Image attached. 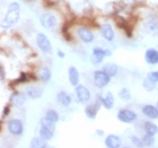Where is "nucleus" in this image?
Wrapping results in <instances>:
<instances>
[{"label": "nucleus", "instance_id": "obj_11", "mask_svg": "<svg viewBox=\"0 0 158 148\" xmlns=\"http://www.w3.org/2000/svg\"><path fill=\"white\" fill-rule=\"evenodd\" d=\"M26 99H27L26 93L14 91L9 97V103H11V105H14V106L20 108V106H23L24 104H25Z\"/></svg>", "mask_w": 158, "mask_h": 148}, {"label": "nucleus", "instance_id": "obj_8", "mask_svg": "<svg viewBox=\"0 0 158 148\" xmlns=\"http://www.w3.org/2000/svg\"><path fill=\"white\" fill-rule=\"evenodd\" d=\"M75 95H76V101L80 104H86L90 99V91L84 85H77L75 87Z\"/></svg>", "mask_w": 158, "mask_h": 148}, {"label": "nucleus", "instance_id": "obj_32", "mask_svg": "<svg viewBox=\"0 0 158 148\" xmlns=\"http://www.w3.org/2000/svg\"><path fill=\"white\" fill-rule=\"evenodd\" d=\"M40 125L48 127V128H50L51 130L56 131V123H54L53 121H51V120H49L46 116H44V118H42L41 120H40Z\"/></svg>", "mask_w": 158, "mask_h": 148}, {"label": "nucleus", "instance_id": "obj_19", "mask_svg": "<svg viewBox=\"0 0 158 148\" xmlns=\"http://www.w3.org/2000/svg\"><path fill=\"white\" fill-rule=\"evenodd\" d=\"M68 79H69V82L73 87H76L77 85H79L80 74H79L78 69L75 66H70L68 68Z\"/></svg>", "mask_w": 158, "mask_h": 148}, {"label": "nucleus", "instance_id": "obj_16", "mask_svg": "<svg viewBox=\"0 0 158 148\" xmlns=\"http://www.w3.org/2000/svg\"><path fill=\"white\" fill-rule=\"evenodd\" d=\"M56 103L63 108H68L73 103V96L70 95L69 93H67L66 91H60L56 94Z\"/></svg>", "mask_w": 158, "mask_h": 148}, {"label": "nucleus", "instance_id": "obj_2", "mask_svg": "<svg viewBox=\"0 0 158 148\" xmlns=\"http://www.w3.org/2000/svg\"><path fill=\"white\" fill-rule=\"evenodd\" d=\"M111 76H109L104 71L103 69L95 70L93 74V82L97 88H104L111 82Z\"/></svg>", "mask_w": 158, "mask_h": 148}, {"label": "nucleus", "instance_id": "obj_23", "mask_svg": "<svg viewBox=\"0 0 158 148\" xmlns=\"http://www.w3.org/2000/svg\"><path fill=\"white\" fill-rule=\"evenodd\" d=\"M143 130H145L146 133L156 136L158 133V125L152 121H146L143 123Z\"/></svg>", "mask_w": 158, "mask_h": 148}, {"label": "nucleus", "instance_id": "obj_5", "mask_svg": "<svg viewBox=\"0 0 158 148\" xmlns=\"http://www.w3.org/2000/svg\"><path fill=\"white\" fill-rule=\"evenodd\" d=\"M116 118L120 122L122 123H127V125H130V123H133L135 121L138 120V114L135 113V111L129 109H121L118 110V114H116Z\"/></svg>", "mask_w": 158, "mask_h": 148}, {"label": "nucleus", "instance_id": "obj_24", "mask_svg": "<svg viewBox=\"0 0 158 148\" xmlns=\"http://www.w3.org/2000/svg\"><path fill=\"white\" fill-rule=\"evenodd\" d=\"M28 80H31L28 73H20V75H19V77H18V78L15 79V80H13V82H10L9 87H10V88H14L15 86L19 85V84H25V82H27Z\"/></svg>", "mask_w": 158, "mask_h": 148}, {"label": "nucleus", "instance_id": "obj_25", "mask_svg": "<svg viewBox=\"0 0 158 148\" xmlns=\"http://www.w3.org/2000/svg\"><path fill=\"white\" fill-rule=\"evenodd\" d=\"M51 77H52V73H51L50 68H48V67H43L42 69L40 70L39 78H40V80H41V82H49L50 80H51Z\"/></svg>", "mask_w": 158, "mask_h": 148}, {"label": "nucleus", "instance_id": "obj_12", "mask_svg": "<svg viewBox=\"0 0 158 148\" xmlns=\"http://www.w3.org/2000/svg\"><path fill=\"white\" fill-rule=\"evenodd\" d=\"M114 20L116 22V25H118L121 30L124 31V33L127 34V36L128 37H132L133 35V25L130 24L127 19H124L123 17L121 16H115L114 17Z\"/></svg>", "mask_w": 158, "mask_h": 148}, {"label": "nucleus", "instance_id": "obj_4", "mask_svg": "<svg viewBox=\"0 0 158 148\" xmlns=\"http://www.w3.org/2000/svg\"><path fill=\"white\" fill-rule=\"evenodd\" d=\"M35 42H36L37 48H39L43 53H45V54H52V52H53L52 44L50 42L49 37L46 36L44 33H37Z\"/></svg>", "mask_w": 158, "mask_h": 148}, {"label": "nucleus", "instance_id": "obj_17", "mask_svg": "<svg viewBox=\"0 0 158 148\" xmlns=\"http://www.w3.org/2000/svg\"><path fill=\"white\" fill-rule=\"evenodd\" d=\"M104 145L109 148H118L122 146V138L118 135H107L105 140H104Z\"/></svg>", "mask_w": 158, "mask_h": 148}, {"label": "nucleus", "instance_id": "obj_18", "mask_svg": "<svg viewBox=\"0 0 158 148\" xmlns=\"http://www.w3.org/2000/svg\"><path fill=\"white\" fill-rule=\"evenodd\" d=\"M142 114L147 116L150 120H156L158 119V108L157 105H152V104H146L141 109Z\"/></svg>", "mask_w": 158, "mask_h": 148}, {"label": "nucleus", "instance_id": "obj_33", "mask_svg": "<svg viewBox=\"0 0 158 148\" xmlns=\"http://www.w3.org/2000/svg\"><path fill=\"white\" fill-rule=\"evenodd\" d=\"M130 140H131L132 145L137 146V147H143V142H142V139L139 138L138 136H135V135L131 136V137H130Z\"/></svg>", "mask_w": 158, "mask_h": 148}, {"label": "nucleus", "instance_id": "obj_34", "mask_svg": "<svg viewBox=\"0 0 158 148\" xmlns=\"http://www.w3.org/2000/svg\"><path fill=\"white\" fill-rule=\"evenodd\" d=\"M103 61H104V58H102V57L94 56V54H92V57H90V62H92V65H94V66L101 65V63H103Z\"/></svg>", "mask_w": 158, "mask_h": 148}, {"label": "nucleus", "instance_id": "obj_41", "mask_svg": "<svg viewBox=\"0 0 158 148\" xmlns=\"http://www.w3.org/2000/svg\"><path fill=\"white\" fill-rule=\"evenodd\" d=\"M157 48H158V44H157Z\"/></svg>", "mask_w": 158, "mask_h": 148}, {"label": "nucleus", "instance_id": "obj_31", "mask_svg": "<svg viewBox=\"0 0 158 148\" xmlns=\"http://www.w3.org/2000/svg\"><path fill=\"white\" fill-rule=\"evenodd\" d=\"M142 142H143V146L146 147H150L155 144L156 139H155V136L152 135H149V133H145V135L142 136Z\"/></svg>", "mask_w": 158, "mask_h": 148}, {"label": "nucleus", "instance_id": "obj_35", "mask_svg": "<svg viewBox=\"0 0 158 148\" xmlns=\"http://www.w3.org/2000/svg\"><path fill=\"white\" fill-rule=\"evenodd\" d=\"M146 77H148L150 80H152V82H155L158 84V70H155V71H149Z\"/></svg>", "mask_w": 158, "mask_h": 148}, {"label": "nucleus", "instance_id": "obj_20", "mask_svg": "<svg viewBox=\"0 0 158 148\" xmlns=\"http://www.w3.org/2000/svg\"><path fill=\"white\" fill-rule=\"evenodd\" d=\"M26 95L31 99H39L43 95V89L37 86H30L26 89Z\"/></svg>", "mask_w": 158, "mask_h": 148}, {"label": "nucleus", "instance_id": "obj_14", "mask_svg": "<svg viewBox=\"0 0 158 148\" xmlns=\"http://www.w3.org/2000/svg\"><path fill=\"white\" fill-rule=\"evenodd\" d=\"M145 61L150 66L158 65V49L156 48H149L145 52Z\"/></svg>", "mask_w": 158, "mask_h": 148}, {"label": "nucleus", "instance_id": "obj_29", "mask_svg": "<svg viewBox=\"0 0 158 148\" xmlns=\"http://www.w3.org/2000/svg\"><path fill=\"white\" fill-rule=\"evenodd\" d=\"M118 99H122V101H125V102L131 101V99H132L131 92H130V89L127 88V87H122L118 92Z\"/></svg>", "mask_w": 158, "mask_h": 148}, {"label": "nucleus", "instance_id": "obj_13", "mask_svg": "<svg viewBox=\"0 0 158 148\" xmlns=\"http://www.w3.org/2000/svg\"><path fill=\"white\" fill-rule=\"evenodd\" d=\"M99 32H101V35L103 36V39L106 40L107 42H112L115 36V33H114V30L111 24L109 23H104L101 25L99 27Z\"/></svg>", "mask_w": 158, "mask_h": 148}, {"label": "nucleus", "instance_id": "obj_37", "mask_svg": "<svg viewBox=\"0 0 158 148\" xmlns=\"http://www.w3.org/2000/svg\"><path fill=\"white\" fill-rule=\"evenodd\" d=\"M56 56L59 57V58H61V59H63V58H66V53L63 52V51H61V50H58L56 51Z\"/></svg>", "mask_w": 158, "mask_h": 148}, {"label": "nucleus", "instance_id": "obj_1", "mask_svg": "<svg viewBox=\"0 0 158 148\" xmlns=\"http://www.w3.org/2000/svg\"><path fill=\"white\" fill-rule=\"evenodd\" d=\"M20 18V5L16 1L10 2L8 6L6 15L3 16L2 22H1V27L3 30H9L13 26H15Z\"/></svg>", "mask_w": 158, "mask_h": 148}, {"label": "nucleus", "instance_id": "obj_9", "mask_svg": "<svg viewBox=\"0 0 158 148\" xmlns=\"http://www.w3.org/2000/svg\"><path fill=\"white\" fill-rule=\"evenodd\" d=\"M101 105H102V102H101V99H99L98 95H97L95 103H92V104H88V105L85 106V110H84L85 115L88 119H90V120H95L96 115H97V113H98V111H99Z\"/></svg>", "mask_w": 158, "mask_h": 148}, {"label": "nucleus", "instance_id": "obj_15", "mask_svg": "<svg viewBox=\"0 0 158 148\" xmlns=\"http://www.w3.org/2000/svg\"><path fill=\"white\" fill-rule=\"evenodd\" d=\"M101 102H102V105L105 108L106 110H112L113 106H114V95L112 94V92L107 91L104 94H99L98 95Z\"/></svg>", "mask_w": 158, "mask_h": 148}, {"label": "nucleus", "instance_id": "obj_26", "mask_svg": "<svg viewBox=\"0 0 158 148\" xmlns=\"http://www.w3.org/2000/svg\"><path fill=\"white\" fill-rule=\"evenodd\" d=\"M93 54L102 57V58H106V57L112 56V52L109 49H104V48H101V46H95V48H93Z\"/></svg>", "mask_w": 158, "mask_h": 148}, {"label": "nucleus", "instance_id": "obj_21", "mask_svg": "<svg viewBox=\"0 0 158 148\" xmlns=\"http://www.w3.org/2000/svg\"><path fill=\"white\" fill-rule=\"evenodd\" d=\"M102 69L105 71L106 74L111 77H115L116 75L118 74V66L116 63H113V62H106L103 65Z\"/></svg>", "mask_w": 158, "mask_h": 148}, {"label": "nucleus", "instance_id": "obj_10", "mask_svg": "<svg viewBox=\"0 0 158 148\" xmlns=\"http://www.w3.org/2000/svg\"><path fill=\"white\" fill-rule=\"evenodd\" d=\"M77 34H78V37L80 39V41L86 44H89V43H93L94 40H95V35L92 32V30L89 27L86 26H80L77 30Z\"/></svg>", "mask_w": 158, "mask_h": 148}, {"label": "nucleus", "instance_id": "obj_27", "mask_svg": "<svg viewBox=\"0 0 158 148\" xmlns=\"http://www.w3.org/2000/svg\"><path fill=\"white\" fill-rule=\"evenodd\" d=\"M30 147L32 148H46L49 147V145L46 144V140H44L41 137H35V138L32 139V142L30 144Z\"/></svg>", "mask_w": 158, "mask_h": 148}, {"label": "nucleus", "instance_id": "obj_30", "mask_svg": "<svg viewBox=\"0 0 158 148\" xmlns=\"http://www.w3.org/2000/svg\"><path fill=\"white\" fill-rule=\"evenodd\" d=\"M45 116L49 120H51V121H53L54 123H56V122H59L60 120V115L59 113L56 111L54 109H49L48 111L45 112Z\"/></svg>", "mask_w": 158, "mask_h": 148}, {"label": "nucleus", "instance_id": "obj_22", "mask_svg": "<svg viewBox=\"0 0 158 148\" xmlns=\"http://www.w3.org/2000/svg\"><path fill=\"white\" fill-rule=\"evenodd\" d=\"M53 135H54V131L51 130L48 127H44V125H40V130H39V136L41 138H43L44 140L49 142L53 138Z\"/></svg>", "mask_w": 158, "mask_h": 148}, {"label": "nucleus", "instance_id": "obj_3", "mask_svg": "<svg viewBox=\"0 0 158 148\" xmlns=\"http://www.w3.org/2000/svg\"><path fill=\"white\" fill-rule=\"evenodd\" d=\"M40 24L46 30H53L58 26V17L52 13H44L40 15Z\"/></svg>", "mask_w": 158, "mask_h": 148}, {"label": "nucleus", "instance_id": "obj_39", "mask_svg": "<svg viewBox=\"0 0 158 148\" xmlns=\"http://www.w3.org/2000/svg\"><path fill=\"white\" fill-rule=\"evenodd\" d=\"M96 133H97L98 136H101V137H102V136H104V131H103V130H101V129H97V130H96Z\"/></svg>", "mask_w": 158, "mask_h": 148}, {"label": "nucleus", "instance_id": "obj_6", "mask_svg": "<svg viewBox=\"0 0 158 148\" xmlns=\"http://www.w3.org/2000/svg\"><path fill=\"white\" fill-rule=\"evenodd\" d=\"M145 30L146 32L152 35V36H157L158 35V17L154 14H150L145 22Z\"/></svg>", "mask_w": 158, "mask_h": 148}, {"label": "nucleus", "instance_id": "obj_7", "mask_svg": "<svg viewBox=\"0 0 158 148\" xmlns=\"http://www.w3.org/2000/svg\"><path fill=\"white\" fill-rule=\"evenodd\" d=\"M7 129L8 132L13 136H22L24 132V123L19 119H10L7 122Z\"/></svg>", "mask_w": 158, "mask_h": 148}, {"label": "nucleus", "instance_id": "obj_28", "mask_svg": "<svg viewBox=\"0 0 158 148\" xmlns=\"http://www.w3.org/2000/svg\"><path fill=\"white\" fill-rule=\"evenodd\" d=\"M142 87H143V89H145L146 92H148V93L154 92L156 89V87H157V82H152L148 77H146V78L143 79V82H142Z\"/></svg>", "mask_w": 158, "mask_h": 148}, {"label": "nucleus", "instance_id": "obj_36", "mask_svg": "<svg viewBox=\"0 0 158 148\" xmlns=\"http://www.w3.org/2000/svg\"><path fill=\"white\" fill-rule=\"evenodd\" d=\"M10 108H11V103H9V104H7V105L5 106V109H3V112H2V118H5V116H7V115H9Z\"/></svg>", "mask_w": 158, "mask_h": 148}, {"label": "nucleus", "instance_id": "obj_40", "mask_svg": "<svg viewBox=\"0 0 158 148\" xmlns=\"http://www.w3.org/2000/svg\"><path fill=\"white\" fill-rule=\"evenodd\" d=\"M156 105H157V108H158V102H157V104H156Z\"/></svg>", "mask_w": 158, "mask_h": 148}, {"label": "nucleus", "instance_id": "obj_38", "mask_svg": "<svg viewBox=\"0 0 158 148\" xmlns=\"http://www.w3.org/2000/svg\"><path fill=\"white\" fill-rule=\"evenodd\" d=\"M6 78V74H5V69H3V67H1V80H5Z\"/></svg>", "mask_w": 158, "mask_h": 148}]
</instances>
